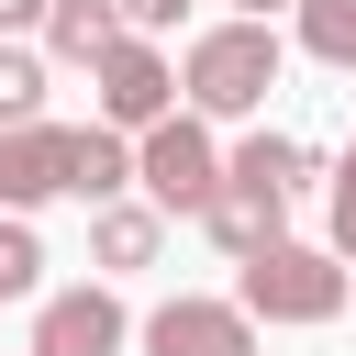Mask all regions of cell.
Segmentation results:
<instances>
[{"mask_svg":"<svg viewBox=\"0 0 356 356\" xmlns=\"http://www.w3.org/2000/svg\"><path fill=\"white\" fill-rule=\"evenodd\" d=\"M267 89H278V22L234 11V22L189 33V56H178V100H189L200 122H245V111H267Z\"/></svg>","mask_w":356,"mask_h":356,"instance_id":"obj_1","label":"cell"},{"mask_svg":"<svg viewBox=\"0 0 356 356\" xmlns=\"http://www.w3.org/2000/svg\"><path fill=\"white\" fill-rule=\"evenodd\" d=\"M234 312L245 323H334L345 312V256L334 245H256L245 256V278H234Z\"/></svg>","mask_w":356,"mask_h":356,"instance_id":"obj_2","label":"cell"},{"mask_svg":"<svg viewBox=\"0 0 356 356\" xmlns=\"http://www.w3.org/2000/svg\"><path fill=\"white\" fill-rule=\"evenodd\" d=\"M134 189H145L156 211H200V200L222 189V145H211V122H200V111H156V122L134 134Z\"/></svg>","mask_w":356,"mask_h":356,"instance_id":"obj_3","label":"cell"},{"mask_svg":"<svg viewBox=\"0 0 356 356\" xmlns=\"http://www.w3.org/2000/svg\"><path fill=\"white\" fill-rule=\"evenodd\" d=\"M156 111H178V67L156 56V33H122L111 56H89V122L145 134Z\"/></svg>","mask_w":356,"mask_h":356,"instance_id":"obj_4","label":"cell"},{"mask_svg":"<svg viewBox=\"0 0 356 356\" xmlns=\"http://www.w3.org/2000/svg\"><path fill=\"white\" fill-rule=\"evenodd\" d=\"M122 345H134L122 289H111V278H78V289H44V312H33V345H22V356H122Z\"/></svg>","mask_w":356,"mask_h":356,"instance_id":"obj_5","label":"cell"},{"mask_svg":"<svg viewBox=\"0 0 356 356\" xmlns=\"http://www.w3.org/2000/svg\"><path fill=\"white\" fill-rule=\"evenodd\" d=\"M145 356H256V323H245L234 300L178 289V300H156V312H145Z\"/></svg>","mask_w":356,"mask_h":356,"instance_id":"obj_6","label":"cell"},{"mask_svg":"<svg viewBox=\"0 0 356 356\" xmlns=\"http://www.w3.org/2000/svg\"><path fill=\"white\" fill-rule=\"evenodd\" d=\"M67 200V122H11L0 134V211Z\"/></svg>","mask_w":356,"mask_h":356,"instance_id":"obj_7","label":"cell"},{"mask_svg":"<svg viewBox=\"0 0 356 356\" xmlns=\"http://www.w3.org/2000/svg\"><path fill=\"white\" fill-rule=\"evenodd\" d=\"M167 245V211L156 200H89V267L100 278H145Z\"/></svg>","mask_w":356,"mask_h":356,"instance_id":"obj_8","label":"cell"},{"mask_svg":"<svg viewBox=\"0 0 356 356\" xmlns=\"http://www.w3.org/2000/svg\"><path fill=\"white\" fill-rule=\"evenodd\" d=\"M189 222H200V234H211V245H222V256L245 267L256 245H278V222H289V200H278V189H245V178H222V189H211V200H200Z\"/></svg>","mask_w":356,"mask_h":356,"instance_id":"obj_9","label":"cell"},{"mask_svg":"<svg viewBox=\"0 0 356 356\" xmlns=\"http://www.w3.org/2000/svg\"><path fill=\"white\" fill-rule=\"evenodd\" d=\"M67 189H78V200H122V189H134V134L78 122V134H67Z\"/></svg>","mask_w":356,"mask_h":356,"instance_id":"obj_10","label":"cell"},{"mask_svg":"<svg viewBox=\"0 0 356 356\" xmlns=\"http://www.w3.org/2000/svg\"><path fill=\"white\" fill-rule=\"evenodd\" d=\"M111 44H122V11H111V0H44V56L89 67V56H111Z\"/></svg>","mask_w":356,"mask_h":356,"instance_id":"obj_11","label":"cell"},{"mask_svg":"<svg viewBox=\"0 0 356 356\" xmlns=\"http://www.w3.org/2000/svg\"><path fill=\"white\" fill-rule=\"evenodd\" d=\"M222 178H245V189H278V200H289V189L312 178V145H300V134H245V145L222 156Z\"/></svg>","mask_w":356,"mask_h":356,"instance_id":"obj_12","label":"cell"},{"mask_svg":"<svg viewBox=\"0 0 356 356\" xmlns=\"http://www.w3.org/2000/svg\"><path fill=\"white\" fill-rule=\"evenodd\" d=\"M11 122H44V56L22 33H0V134Z\"/></svg>","mask_w":356,"mask_h":356,"instance_id":"obj_13","label":"cell"},{"mask_svg":"<svg viewBox=\"0 0 356 356\" xmlns=\"http://www.w3.org/2000/svg\"><path fill=\"white\" fill-rule=\"evenodd\" d=\"M289 11H300V44L356 78V0H289Z\"/></svg>","mask_w":356,"mask_h":356,"instance_id":"obj_14","label":"cell"},{"mask_svg":"<svg viewBox=\"0 0 356 356\" xmlns=\"http://www.w3.org/2000/svg\"><path fill=\"white\" fill-rule=\"evenodd\" d=\"M33 289H44V245H33V222H22V211H0V312H11V300H33Z\"/></svg>","mask_w":356,"mask_h":356,"instance_id":"obj_15","label":"cell"},{"mask_svg":"<svg viewBox=\"0 0 356 356\" xmlns=\"http://www.w3.org/2000/svg\"><path fill=\"white\" fill-rule=\"evenodd\" d=\"M111 11H122V33H178L189 22V0H111Z\"/></svg>","mask_w":356,"mask_h":356,"instance_id":"obj_16","label":"cell"},{"mask_svg":"<svg viewBox=\"0 0 356 356\" xmlns=\"http://www.w3.org/2000/svg\"><path fill=\"white\" fill-rule=\"evenodd\" d=\"M334 256H345V267H356V167H345V178H334Z\"/></svg>","mask_w":356,"mask_h":356,"instance_id":"obj_17","label":"cell"},{"mask_svg":"<svg viewBox=\"0 0 356 356\" xmlns=\"http://www.w3.org/2000/svg\"><path fill=\"white\" fill-rule=\"evenodd\" d=\"M44 22V0H0V33H33Z\"/></svg>","mask_w":356,"mask_h":356,"instance_id":"obj_18","label":"cell"},{"mask_svg":"<svg viewBox=\"0 0 356 356\" xmlns=\"http://www.w3.org/2000/svg\"><path fill=\"white\" fill-rule=\"evenodd\" d=\"M245 11H256V22H267V11H289V0H245Z\"/></svg>","mask_w":356,"mask_h":356,"instance_id":"obj_19","label":"cell"},{"mask_svg":"<svg viewBox=\"0 0 356 356\" xmlns=\"http://www.w3.org/2000/svg\"><path fill=\"white\" fill-rule=\"evenodd\" d=\"M345 167H356V145H345Z\"/></svg>","mask_w":356,"mask_h":356,"instance_id":"obj_20","label":"cell"}]
</instances>
